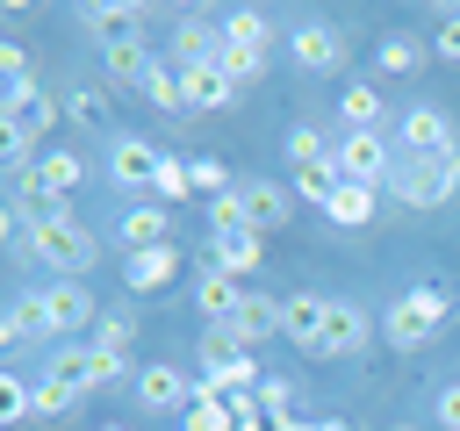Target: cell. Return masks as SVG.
<instances>
[{
  "mask_svg": "<svg viewBox=\"0 0 460 431\" xmlns=\"http://www.w3.org/2000/svg\"><path fill=\"white\" fill-rule=\"evenodd\" d=\"M453 316V287H438V280H424V287H410V295H395L388 302V316H381V338L388 345H402V352H417L438 323Z\"/></svg>",
  "mask_w": 460,
  "mask_h": 431,
  "instance_id": "cell-1",
  "label": "cell"
},
{
  "mask_svg": "<svg viewBox=\"0 0 460 431\" xmlns=\"http://www.w3.org/2000/svg\"><path fill=\"white\" fill-rule=\"evenodd\" d=\"M453 187H460V151H446V158L395 151V172H388V194H395V201H410V208H438V201H453Z\"/></svg>",
  "mask_w": 460,
  "mask_h": 431,
  "instance_id": "cell-2",
  "label": "cell"
},
{
  "mask_svg": "<svg viewBox=\"0 0 460 431\" xmlns=\"http://www.w3.org/2000/svg\"><path fill=\"white\" fill-rule=\"evenodd\" d=\"M29 251H36L50 273H65V280H72V273H86V266H93V251H101V244H93V230H79L72 216H50V223H29Z\"/></svg>",
  "mask_w": 460,
  "mask_h": 431,
  "instance_id": "cell-3",
  "label": "cell"
},
{
  "mask_svg": "<svg viewBox=\"0 0 460 431\" xmlns=\"http://www.w3.org/2000/svg\"><path fill=\"white\" fill-rule=\"evenodd\" d=\"M331 165H338L352 187H388L395 151H388V136H381V129H345V144L331 151Z\"/></svg>",
  "mask_w": 460,
  "mask_h": 431,
  "instance_id": "cell-4",
  "label": "cell"
},
{
  "mask_svg": "<svg viewBox=\"0 0 460 431\" xmlns=\"http://www.w3.org/2000/svg\"><path fill=\"white\" fill-rule=\"evenodd\" d=\"M395 151H417V158H446V151H460V136H453L446 108H410V115L395 122Z\"/></svg>",
  "mask_w": 460,
  "mask_h": 431,
  "instance_id": "cell-5",
  "label": "cell"
},
{
  "mask_svg": "<svg viewBox=\"0 0 460 431\" xmlns=\"http://www.w3.org/2000/svg\"><path fill=\"white\" fill-rule=\"evenodd\" d=\"M367 352V316L352 302H331L323 309V338H316V359H359Z\"/></svg>",
  "mask_w": 460,
  "mask_h": 431,
  "instance_id": "cell-6",
  "label": "cell"
},
{
  "mask_svg": "<svg viewBox=\"0 0 460 431\" xmlns=\"http://www.w3.org/2000/svg\"><path fill=\"white\" fill-rule=\"evenodd\" d=\"M288 50H295V65H302V72H338V65H345V36H338L331 22H302Z\"/></svg>",
  "mask_w": 460,
  "mask_h": 431,
  "instance_id": "cell-7",
  "label": "cell"
},
{
  "mask_svg": "<svg viewBox=\"0 0 460 431\" xmlns=\"http://www.w3.org/2000/svg\"><path fill=\"white\" fill-rule=\"evenodd\" d=\"M180 86H187V115H201V108H230L237 101V79L208 57V65H180Z\"/></svg>",
  "mask_w": 460,
  "mask_h": 431,
  "instance_id": "cell-8",
  "label": "cell"
},
{
  "mask_svg": "<svg viewBox=\"0 0 460 431\" xmlns=\"http://www.w3.org/2000/svg\"><path fill=\"white\" fill-rule=\"evenodd\" d=\"M158 165H165V151H158V144H144V136H115V151H108L115 187H151V180H158Z\"/></svg>",
  "mask_w": 460,
  "mask_h": 431,
  "instance_id": "cell-9",
  "label": "cell"
},
{
  "mask_svg": "<svg viewBox=\"0 0 460 431\" xmlns=\"http://www.w3.org/2000/svg\"><path fill=\"white\" fill-rule=\"evenodd\" d=\"M237 223L259 230V237L280 230V223H288V194H280L273 180H244V187H237Z\"/></svg>",
  "mask_w": 460,
  "mask_h": 431,
  "instance_id": "cell-10",
  "label": "cell"
},
{
  "mask_svg": "<svg viewBox=\"0 0 460 431\" xmlns=\"http://www.w3.org/2000/svg\"><path fill=\"white\" fill-rule=\"evenodd\" d=\"M259 259H266L259 230H244V223H230V230H208V266H223V273H259Z\"/></svg>",
  "mask_w": 460,
  "mask_h": 431,
  "instance_id": "cell-11",
  "label": "cell"
},
{
  "mask_svg": "<svg viewBox=\"0 0 460 431\" xmlns=\"http://www.w3.org/2000/svg\"><path fill=\"white\" fill-rule=\"evenodd\" d=\"M244 295H252V287H237V273H223V266H208V273L194 280V309H201L216 330L237 316V302H244Z\"/></svg>",
  "mask_w": 460,
  "mask_h": 431,
  "instance_id": "cell-12",
  "label": "cell"
},
{
  "mask_svg": "<svg viewBox=\"0 0 460 431\" xmlns=\"http://www.w3.org/2000/svg\"><path fill=\"white\" fill-rule=\"evenodd\" d=\"M223 330H230V338H237V345L252 352V345L280 338V302H273V295H244V302H237V316H230Z\"/></svg>",
  "mask_w": 460,
  "mask_h": 431,
  "instance_id": "cell-13",
  "label": "cell"
},
{
  "mask_svg": "<svg viewBox=\"0 0 460 431\" xmlns=\"http://www.w3.org/2000/svg\"><path fill=\"white\" fill-rule=\"evenodd\" d=\"M137 402L144 409H194V381L180 366H144L137 374Z\"/></svg>",
  "mask_w": 460,
  "mask_h": 431,
  "instance_id": "cell-14",
  "label": "cell"
},
{
  "mask_svg": "<svg viewBox=\"0 0 460 431\" xmlns=\"http://www.w3.org/2000/svg\"><path fill=\"white\" fill-rule=\"evenodd\" d=\"M172 273H180V244H158V251H129L122 259V287H137V295H158Z\"/></svg>",
  "mask_w": 460,
  "mask_h": 431,
  "instance_id": "cell-15",
  "label": "cell"
},
{
  "mask_svg": "<svg viewBox=\"0 0 460 431\" xmlns=\"http://www.w3.org/2000/svg\"><path fill=\"white\" fill-rule=\"evenodd\" d=\"M158 244H172V223H165V208H158V201L129 208V216H122V259H129V251H158Z\"/></svg>",
  "mask_w": 460,
  "mask_h": 431,
  "instance_id": "cell-16",
  "label": "cell"
},
{
  "mask_svg": "<svg viewBox=\"0 0 460 431\" xmlns=\"http://www.w3.org/2000/svg\"><path fill=\"white\" fill-rule=\"evenodd\" d=\"M43 302H50V323H58V330H86V323H101L79 280H50V287H43Z\"/></svg>",
  "mask_w": 460,
  "mask_h": 431,
  "instance_id": "cell-17",
  "label": "cell"
},
{
  "mask_svg": "<svg viewBox=\"0 0 460 431\" xmlns=\"http://www.w3.org/2000/svg\"><path fill=\"white\" fill-rule=\"evenodd\" d=\"M43 330H58V323H50V302H43V287L14 295V302H7V330H0V338L29 345V338H43Z\"/></svg>",
  "mask_w": 460,
  "mask_h": 431,
  "instance_id": "cell-18",
  "label": "cell"
},
{
  "mask_svg": "<svg viewBox=\"0 0 460 431\" xmlns=\"http://www.w3.org/2000/svg\"><path fill=\"white\" fill-rule=\"evenodd\" d=\"M323 309H331V302H316V295L280 302V338H295L302 352H316V338H323Z\"/></svg>",
  "mask_w": 460,
  "mask_h": 431,
  "instance_id": "cell-19",
  "label": "cell"
},
{
  "mask_svg": "<svg viewBox=\"0 0 460 431\" xmlns=\"http://www.w3.org/2000/svg\"><path fill=\"white\" fill-rule=\"evenodd\" d=\"M101 65H108V79H122V86H129V79H137V86H144V79H151V65H158V57H151V50H144V43H137V36H122V43H101Z\"/></svg>",
  "mask_w": 460,
  "mask_h": 431,
  "instance_id": "cell-20",
  "label": "cell"
},
{
  "mask_svg": "<svg viewBox=\"0 0 460 431\" xmlns=\"http://www.w3.org/2000/svg\"><path fill=\"white\" fill-rule=\"evenodd\" d=\"M374 194H381V187H352V180H345V187L331 194V208H323V216H331L338 230H359V223H374Z\"/></svg>",
  "mask_w": 460,
  "mask_h": 431,
  "instance_id": "cell-21",
  "label": "cell"
},
{
  "mask_svg": "<svg viewBox=\"0 0 460 431\" xmlns=\"http://www.w3.org/2000/svg\"><path fill=\"white\" fill-rule=\"evenodd\" d=\"M86 29L108 36V43H122V36H137V7H129V0H93V7H86Z\"/></svg>",
  "mask_w": 460,
  "mask_h": 431,
  "instance_id": "cell-22",
  "label": "cell"
},
{
  "mask_svg": "<svg viewBox=\"0 0 460 431\" xmlns=\"http://www.w3.org/2000/svg\"><path fill=\"white\" fill-rule=\"evenodd\" d=\"M266 36H273V29H266V14H259V7H230V14H223V43H237V50H259V57H266Z\"/></svg>",
  "mask_w": 460,
  "mask_h": 431,
  "instance_id": "cell-23",
  "label": "cell"
},
{
  "mask_svg": "<svg viewBox=\"0 0 460 431\" xmlns=\"http://www.w3.org/2000/svg\"><path fill=\"white\" fill-rule=\"evenodd\" d=\"M129 345H137V316H129V309H108V316L93 323V352H108V359H129Z\"/></svg>",
  "mask_w": 460,
  "mask_h": 431,
  "instance_id": "cell-24",
  "label": "cell"
},
{
  "mask_svg": "<svg viewBox=\"0 0 460 431\" xmlns=\"http://www.w3.org/2000/svg\"><path fill=\"white\" fill-rule=\"evenodd\" d=\"M424 57H431V43H417V36H381L374 43V65L381 72H417Z\"/></svg>",
  "mask_w": 460,
  "mask_h": 431,
  "instance_id": "cell-25",
  "label": "cell"
},
{
  "mask_svg": "<svg viewBox=\"0 0 460 431\" xmlns=\"http://www.w3.org/2000/svg\"><path fill=\"white\" fill-rule=\"evenodd\" d=\"M338 115H345V129H381V93L352 79V86L338 93Z\"/></svg>",
  "mask_w": 460,
  "mask_h": 431,
  "instance_id": "cell-26",
  "label": "cell"
},
{
  "mask_svg": "<svg viewBox=\"0 0 460 431\" xmlns=\"http://www.w3.org/2000/svg\"><path fill=\"white\" fill-rule=\"evenodd\" d=\"M144 93H151V108H165V115H187V86H180V65H151Z\"/></svg>",
  "mask_w": 460,
  "mask_h": 431,
  "instance_id": "cell-27",
  "label": "cell"
},
{
  "mask_svg": "<svg viewBox=\"0 0 460 431\" xmlns=\"http://www.w3.org/2000/svg\"><path fill=\"white\" fill-rule=\"evenodd\" d=\"M79 172H86V165H79L72 151H43V158H36V180H43V187H50L58 201H65V194L79 187Z\"/></svg>",
  "mask_w": 460,
  "mask_h": 431,
  "instance_id": "cell-28",
  "label": "cell"
},
{
  "mask_svg": "<svg viewBox=\"0 0 460 431\" xmlns=\"http://www.w3.org/2000/svg\"><path fill=\"white\" fill-rule=\"evenodd\" d=\"M338 187H345V172H338L331 158H323V165H302V172H295V194H302V201H316V208H331V194H338Z\"/></svg>",
  "mask_w": 460,
  "mask_h": 431,
  "instance_id": "cell-29",
  "label": "cell"
},
{
  "mask_svg": "<svg viewBox=\"0 0 460 431\" xmlns=\"http://www.w3.org/2000/svg\"><path fill=\"white\" fill-rule=\"evenodd\" d=\"M151 194H158V201H187V194H194V165L165 158V165H158V180H151Z\"/></svg>",
  "mask_w": 460,
  "mask_h": 431,
  "instance_id": "cell-30",
  "label": "cell"
},
{
  "mask_svg": "<svg viewBox=\"0 0 460 431\" xmlns=\"http://www.w3.org/2000/svg\"><path fill=\"white\" fill-rule=\"evenodd\" d=\"M288 158H295V172H302V165H323L331 151H323V136H316L309 122H295V129H288Z\"/></svg>",
  "mask_w": 460,
  "mask_h": 431,
  "instance_id": "cell-31",
  "label": "cell"
},
{
  "mask_svg": "<svg viewBox=\"0 0 460 431\" xmlns=\"http://www.w3.org/2000/svg\"><path fill=\"white\" fill-rule=\"evenodd\" d=\"M0 417H7V424H22V417H36V388L7 374V381H0Z\"/></svg>",
  "mask_w": 460,
  "mask_h": 431,
  "instance_id": "cell-32",
  "label": "cell"
},
{
  "mask_svg": "<svg viewBox=\"0 0 460 431\" xmlns=\"http://www.w3.org/2000/svg\"><path fill=\"white\" fill-rule=\"evenodd\" d=\"M216 65H223V72H230V79H237V86H244V79H259V72H266V57H259V50H237V43H223V50H216Z\"/></svg>",
  "mask_w": 460,
  "mask_h": 431,
  "instance_id": "cell-33",
  "label": "cell"
},
{
  "mask_svg": "<svg viewBox=\"0 0 460 431\" xmlns=\"http://www.w3.org/2000/svg\"><path fill=\"white\" fill-rule=\"evenodd\" d=\"M65 115H72V122H86V129H101V122H108V101H101L93 86H79V93L65 101Z\"/></svg>",
  "mask_w": 460,
  "mask_h": 431,
  "instance_id": "cell-34",
  "label": "cell"
},
{
  "mask_svg": "<svg viewBox=\"0 0 460 431\" xmlns=\"http://www.w3.org/2000/svg\"><path fill=\"white\" fill-rule=\"evenodd\" d=\"M187 431H237V417H230V402H194Z\"/></svg>",
  "mask_w": 460,
  "mask_h": 431,
  "instance_id": "cell-35",
  "label": "cell"
},
{
  "mask_svg": "<svg viewBox=\"0 0 460 431\" xmlns=\"http://www.w3.org/2000/svg\"><path fill=\"white\" fill-rule=\"evenodd\" d=\"M72 402H79L72 388H58V381H36V417H65Z\"/></svg>",
  "mask_w": 460,
  "mask_h": 431,
  "instance_id": "cell-36",
  "label": "cell"
},
{
  "mask_svg": "<svg viewBox=\"0 0 460 431\" xmlns=\"http://www.w3.org/2000/svg\"><path fill=\"white\" fill-rule=\"evenodd\" d=\"M288 395H295V381H273V374H266V381H259V409H266V417H273V424H280V417H288Z\"/></svg>",
  "mask_w": 460,
  "mask_h": 431,
  "instance_id": "cell-37",
  "label": "cell"
},
{
  "mask_svg": "<svg viewBox=\"0 0 460 431\" xmlns=\"http://www.w3.org/2000/svg\"><path fill=\"white\" fill-rule=\"evenodd\" d=\"M194 187H208L216 201L230 194V172H223V158H194Z\"/></svg>",
  "mask_w": 460,
  "mask_h": 431,
  "instance_id": "cell-38",
  "label": "cell"
},
{
  "mask_svg": "<svg viewBox=\"0 0 460 431\" xmlns=\"http://www.w3.org/2000/svg\"><path fill=\"white\" fill-rule=\"evenodd\" d=\"M431 50L460 65V7H446V22H438V36H431Z\"/></svg>",
  "mask_w": 460,
  "mask_h": 431,
  "instance_id": "cell-39",
  "label": "cell"
},
{
  "mask_svg": "<svg viewBox=\"0 0 460 431\" xmlns=\"http://www.w3.org/2000/svg\"><path fill=\"white\" fill-rule=\"evenodd\" d=\"M438 424H446V431H460V381H453V388H438Z\"/></svg>",
  "mask_w": 460,
  "mask_h": 431,
  "instance_id": "cell-40",
  "label": "cell"
},
{
  "mask_svg": "<svg viewBox=\"0 0 460 431\" xmlns=\"http://www.w3.org/2000/svg\"><path fill=\"white\" fill-rule=\"evenodd\" d=\"M273 431H316V424H295V417H280V424H273Z\"/></svg>",
  "mask_w": 460,
  "mask_h": 431,
  "instance_id": "cell-41",
  "label": "cell"
},
{
  "mask_svg": "<svg viewBox=\"0 0 460 431\" xmlns=\"http://www.w3.org/2000/svg\"><path fill=\"white\" fill-rule=\"evenodd\" d=\"M316 431H345V424H338V417H323V424H316Z\"/></svg>",
  "mask_w": 460,
  "mask_h": 431,
  "instance_id": "cell-42",
  "label": "cell"
},
{
  "mask_svg": "<svg viewBox=\"0 0 460 431\" xmlns=\"http://www.w3.org/2000/svg\"><path fill=\"white\" fill-rule=\"evenodd\" d=\"M101 431H129V424H101Z\"/></svg>",
  "mask_w": 460,
  "mask_h": 431,
  "instance_id": "cell-43",
  "label": "cell"
},
{
  "mask_svg": "<svg viewBox=\"0 0 460 431\" xmlns=\"http://www.w3.org/2000/svg\"><path fill=\"white\" fill-rule=\"evenodd\" d=\"M395 431H417V424H395Z\"/></svg>",
  "mask_w": 460,
  "mask_h": 431,
  "instance_id": "cell-44",
  "label": "cell"
},
{
  "mask_svg": "<svg viewBox=\"0 0 460 431\" xmlns=\"http://www.w3.org/2000/svg\"><path fill=\"white\" fill-rule=\"evenodd\" d=\"M266 431H273V424H266Z\"/></svg>",
  "mask_w": 460,
  "mask_h": 431,
  "instance_id": "cell-45",
  "label": "cell"
}]
</instances>
